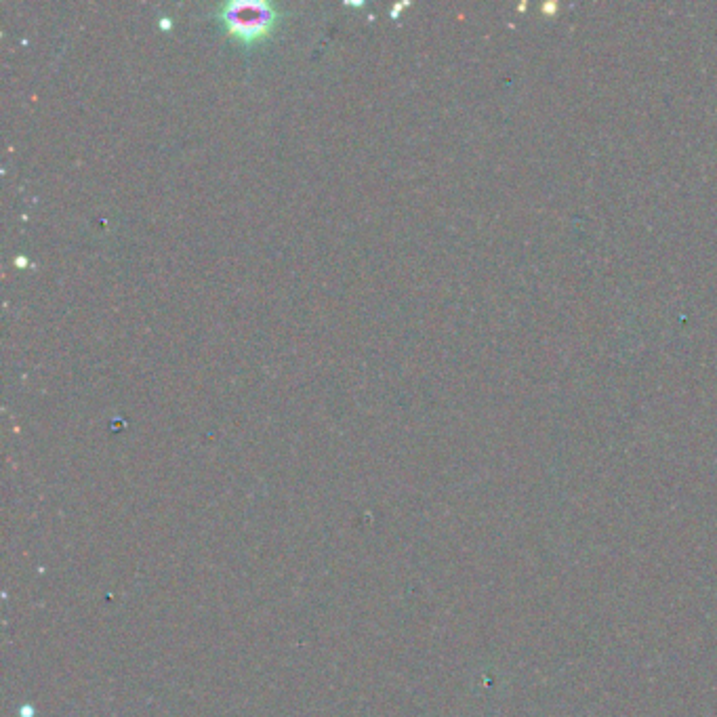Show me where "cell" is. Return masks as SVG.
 <instances>
[{"instance_id":"6da1fadb","label":"cell","mask_w":717,"mask_h":717,"mask_svg":"<svg viewBox=\"0 0 717 717\" xmlns=\"http://www.w3.org/2000/svg\"><path fill=\"white\" fill-rule=\"evenodd\" d=\"M221 22L228 32L242 45H257L261 40L272 36L276 30L280 15L278 7L261 0H236L221 7Z\"/></svg>"}]
</instances>
